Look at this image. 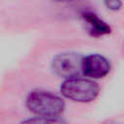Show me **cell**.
Listing matches in <instances>:
<instances>
[{
  "mask_svg": "<svg viewBox=\"0 0 124 124\" xmlns=\"http://www.w3.org/2000/svg\"><path fill=\"white\" fill-rule=\"evenodd\" d=\"M25 103L27 108L37 116L59 117L65 108V103L60 96L46 90L31 91Z\"/></svg>",
  "mask_w": 124,
  "mask_h": 124,
  "instance_id": "obj_1",
  "label": "cell"
},
{
  "mask_svg": "<svg viewBox=\"0 0 124 124\" xmlns=\"http://www.w3.org/2000/svg\"><path fill=\"white\" fill-rule=\"evenodd\" d=\"M60 93L63 97L78 103H90L99 93V84L88 78L80 76L65 78L60 85Z\"/></svg>",
  "mask_w": 124,
  "mask_h": 124,
  "instance_id": "obj_2",
  "label": "cell"
},
{
  "mask_svg": "<svg viewBox=\"0 0 124 124\" xmlns=\"http://www.w3.org/2000/svg\"><path fill=\"white\" fill-rule=\"evenodd\" d=\"M82 58L79 53L67 51L57 54L51 62L52 71L59 77L65 78L78 77L81 73Z\"/></svg>",
  "mask_w": 124,
  "mask_h": 124,
  "instance_id": "obj_3",
  "label": "cell"
},
{
  "mask_svg": "<svg viewBox=\"0 0 124 124\" xmlns=\"http://www.w3.org/2000/svg\"><path fill=\"white\" fill-rule=\"evenodd\" d=\"M110 72V63L107 57L99 53H91L83 56L81 73L90 79L103 78Z\"/></svg>",
  "mask_w": 124,
  "mask_h": 124,
  "instance_id": "obj_4",
  "label": "cell"
},
{
  "mask_svg": "<svg viewBox=\"0 0 124 124\" xmlns=\"http://www.w3.org/2000/svg\"><path fill=\"white\" fill-rule=\"evenodd\" d=\"M81 16L87 26L89 34L93 37H102L111 32V27L104 19H102L97 14L91 11H85L81 14Z\"/></svg>",
  "mask_w": 124,
  "mask_h": 124,
  "instance_id": "obj_5",
  "label": "cell"
},
{
  "mask_svg": "<svg viewBox=\"0 0 124 124\" xmlns=\"http://www.w3.org/2000/svg\"><path fill=\"white\" fill-rule=\"evenodd\" d=\"M19 124H67V122L60 117H46L35 116L21 121Z\"/></svg>",
  "mask_w": 124,
  "mask_h": 124,
  "instance_id": "obj_6",
  "label": "cell"
},
{
  "mask_svg": "<svg viewBox=\"0 0 124 124\" xmlns=\"http://www.w3.org/2000/svg\"><path fill=\"white\" fill-rule=\"evenodd\" d=\"M104 4L108 10H111V11H118L121 9L123 5V3L119 0H108V1H105Z\"/></svg>",
  "mask_w": 124,
  "mask_h": 124,
  "instance_id": "obj_7",
  "label": "cell"
}]
</instances>
